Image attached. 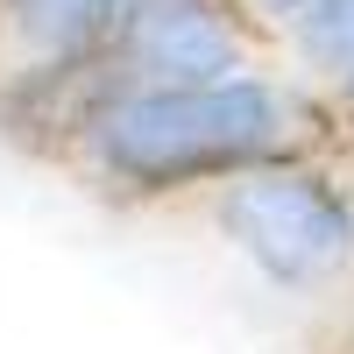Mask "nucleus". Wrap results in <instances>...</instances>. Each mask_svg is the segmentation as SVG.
Segmentation results:
<instances>
[{
	"label": "nucleus",
	"instance_id": "obj_1",
	"mask_svg": "<svg viewBox=\"0 0 354 354\" xmlns=\"http://www.w3.org/2000/svg\"><path fill=\"white\" fill-rule=\"evenodd\" d=\"M312 142H340L333 93L283 57H262L185 85H106L64 170L121 213H163Z\"/></svg>",
	"mask_w": 354,
	"mask_h": 354
},
{
	"label": "nucleus",
	"instance_id": "obj_2",
	"mask_svg": "<svg viewBox=\"0 0 354 354\" xmlns=\"http://www.w3.org/2000/svg\"><path fill=\"white\" fill-rule=\"evenodd\" d=\"M192 213L205 234L255 270V283L283 298H340L354 290V149L312 142V149L270 156L220 192H205Z\"/></svg>",
	"mask_w": 354,
	"mask_h": 354
},
{
	"label": "nucleus",
	"instance_id": "obj_3",
	"mask_svg": "<svg viewBox=\"0 0 354 354\" xmlns=\"http://www.w3.org/2000/svg\"><path fill=\"white\" fill-rule=\"evenodd\" d=\"M277 57L241 0H128L106 50V85H185Z\"/></svg>",
	"mask_w": 354,
	"mask_h": 354
},
{
	"label": "nucleus",
	"instance_id": "obj_4",
	"mask_svg": "<svg viewBox=\"0 0 354 354\" xmlns=\"http://www.w3.org/2000/svg\"><path fill=\"white\" fill-rule=\"evenodd\" d=\"M128 0H0V71H106Z\"/></svg>",
	"mask_w": 354,
	"mask_h": 354
},
{
	"label": "nucleus",
	"instance_id": "obj_5",
	"mask_svg": "<svg viewBox=\"0 0 354 354\" xmlns=\"http://www.w3.org/2000/svg\"><path fill=\"white\" fill-rule=\"evenodd\" d=\"M277 57L333 93L354 71V0H298V15H290L283 36H277Z\"/></svg>",
	"mask_w": 354,
	"mask_h": 354
},
{
	"label": "nucleus",
	"instance_id": "obj_6",
	"mask_svg": "<svg viewBox=\"0 0 354 354\" xmlns=\"http://www.w3.org/2000/svg\"><path fill=\"white\" fill-rule=\"evenodd\" d=\"M241 8H248V21L262 28V36H270V43H277V36H283V21H290V15H298V0H241Z\"/></svg>",
	"mask_w": 354,
	"mask_h": 354
},
{
	"label": "nucleus",
	"instance_id": "obj_7",
	"mask_svg": "<svg viewBox=\"0 0 354 354\" xmlns=\"http://www.w3.org/2000/svg\"><path fill=\"white\" fill-rule=\"evenodd\" d=\"M333 113H340V142H347V149H354V71L333 85Z\"/></svg>",
	"mask_w": 354,
	"mask_h": 354
},
{
	"label": "nucleus",
	"instance_id": "obj_8",
	"mask_svg": "<svg viewBox=\"0 0 354 354\" xmlns=\"http://www.w3.org/2000/svg\"><path fill=\"white\" fill-rule=\"evenodd\" d=\"M340 354H354V290H347V326H340Z\"/></svg>",
	"mask_w": 354,
	"mask_h": 354
}]
</instances>
